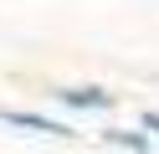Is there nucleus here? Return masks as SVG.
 <instances>
[{"label": "nucleus", "instance_id": "nucleus-1", "mask_svg": "<svg viewBox=\"0 0 159 154\" xmlns=\"http://www.w3.org/2000/svg\"><path fill=\"white\" fill-rule=\"evenodd\" d=\"M0 123L5 128H26V133H41V139H72V128L46 113H31V108H0Z\"/></svg>", "mask_w": 159, "mask_h": 154}, {"label": "nucleus", "instance_id": "nucleus-2", "mask_svg": "<svg viewBox=\"0 0 159 154\" xmlns=\"http://www.w3.org/2000/svg\"><path fill=\"white\" fill-rule=\"evenodd\" d=\"M52 98L67 103V108H87V113H108V108L118 103L113 92H103V87H57Z\"/></svg>", "mask_w": 159, "mask_h": 154}, {"label": "nucleus", "instance_id": "nucleus-3", "mask_svg": "<svg viewBox=\"0 0 159 154\" xmlns=\"http://www.w3.org/2000/svg\"><path fill=\"white\" fill-rule=\"evenodd\" d=\"M103 139H108V144H118V149H128V154H149V133H134V128H108Z\"/></svg>", "mask_w": 159, "mask_h": 154}, {"label": "nucleus", "instance_id": "nucleus-4", "mask_svg": "<svg viewBox=\"0 0 159 154\" xmlns=\"http://www.w3.org/2000/svg\"><path fill=\"white\" fill-rule=\"evenodd\" d=\"M144 128H159V113H154V108L144 113Z\"/></svg>", "mask_w": 159, "mask_h": 154}]
</instances>
